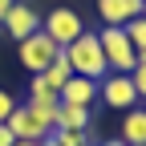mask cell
<instances>
[{
    "label": "cell",
    "mask_w": 146,
    "mask_h": 146,
    "mask_svg": "<svg viewBox=\"0 0 146 146\" xmlns=\"http://www.w3.org/2000/svg\"><path fill=\"white\" fill-rule=\"evenodd\" d=\"M142 4L146 0H98V16H102V25L126 29L134 16H142Z\"/></svg>",
    "instance_id": "cell-8"
},
{
    "label": "cell",
    "mask_w": 146,
    "mask_h": 146,
    "mask_svg": "<svg viewBox=\"0 0 146 146\" xmlns=\"http://www.w3.org/2000/svg\"><path fill=\"white\" fill-rule=\"evenodd\" d=\"M16 110V98L8 94V89H0V122H8V114Z\"/></svg>",
    "instance_id": "cell-16"
},
{
    "label": "cell",
    "mask_w": 146,
    "mask_h": 146,
    "mask_svg": "<svg viewBox=\"0 0 146 146\" xmlns=\"http://www.w3.org/2000/svg\"><path fill=\"white\" fill-rule=\"evenodd\" d=\"M102 146H122V138H110V142H102Z\"/></svg>",
    "instance_id": "cell-20"
},
{
    "label": "cell",
    "mask_w": 146,
    "mask_h": 146,
    "mask_svg": "<svg viewBox=\"0 0 146 146\" xmlns=\"http://www.w3.org/2000/svg\"><path fill=\"white\" fill-rule=\"evenodd\" d=\"M57 102H61V106H81V110H94V102H98V81L77 77V73H73V77L61 85Z\"/></svg>",
    "instance_id": "cell-9"
},
{
    "label": "cell",
    "mask_w": 146,
    "mask_h": 146,
    "mask_svg": "<svg viewBox=\"0 0 146 146\" xmlns=\"http://www.w3.org/2000/svg\"><path fill=\"white\" fill-rule=\"evenodd\" d=\"M12 142H16V138H12V130H8L4 122H0V146H12Z\"/></svg>",
    "instance_id": "cell-17"
},
{
    "label": "cell",
    "mask_w": 146,
    "mask_h": 146,
    "mask_svg": "<svg viewBox=\"0 0 146 146\" xmlns=\"http://www.w3.org/2000/svg\"><path fill=\"white\" fill-rule=\"evenodd\" d=\"M57 41H53V36L45 33V29H36L33 36H25V41L21 45H16V57H21V65L33 73V77H36V73H45L53 61H57Z\"/></svg>",
    "instance_id": "cell-2"
},
{
    "label": "cell",
    "mask_w": 146,
    "mask_h": 146,
    "mask_svg": "<svg viewBox=\"0 0 146 146\" xmlns=\"http://www.w3.org/2000/svg\"><path fill=\"white\" fill-rule=\"evenodd\" d=\"M12 4H16V0H0V25H4V16L12 12Z\"/></svg>",
    "instance_id": "cell-18"
},
{
    "label": "cell",
    "mask_w": 146,
    "mask_h": 146,
    "mask_svg": "<svg viewBox=\"0 0 146 146\" xmlns=\"http://www.w3.org/2000/svg\"><path fill=\"white\" fill-rule=\"evenodd\" d=\"M8 130H12V138H25V142H45L49 134H53V126L36 114V110H29L25 102H16V110L8 114Z\"/></svg>",
    "instance_id": "cell-5"
},
{
    "label": "cell",
    "mask_w": 146,
    "mask_h": 146,
    "mask_svg": "<svg viewBox=\"0 0 146 146\" xmlns=\"http://www.w3.org/2000/svg\"><path fill=\"white\" fill-rule=\"evenodd\" d=\"M98 102L102 106H110V110H134V106H142V98H138V89H134V81H130V73H106V77L98 81Z\"/></svg>",
    "instance_id": "cell-4"
},
{
    "label": "cell",
    "mask_w": 146,
    "mask_h": 146,
    "mask_svg": "<svg viewBox=\"0 0 146 146\" xmlns=\"http://www.w3.org/2000/svg\"><path fill=\"white\" fill-rule=\"evenodd\" d=\"M118 138H122V146H146V110H142V106H134V110L122 114Z\"/></svg>",
    "instance_id": "cell-11"
},
{
    "label": "cell",
    "mask_w": 146,
    "mask_h": 146,
    "mask_svg": "<svg viewBox=\"0 0 146 146\" xmlns=\"http://www.w3.org/2000/svg\"><path fill=\"white\" fill-rule=\"evenodd\" d=\"M142 21H146V4H142Z\"/></svg>",
    "instance_id": "cell-22"
},
{
    "label": "cell",
    "mask_w": 146,
    "mask_h": 146,
    "mask_svg": "<svg viewBox=\"0 0 146 146\" xmlns=\"http://www.w3.org/2000/svg\"><path fill=\"white\" fill-rule=\"evenodd\" d=\"M12 146H41V142H25V138H16V142H12Z\"/></svg>",
    "instance_id": "cell-19"
},
{
    "label": "cell",
    "mask_w": 146,
    "mask_h": 146,
    "mask_svg": "<svg viewBox=\"0 0 146 146\" xmlns=\"http://www.w3.org/2000/svg\"><path fill=\"white\" fill-rule=\"evenodd\" d=\"M29 110H36V114H41L49 126H57V94H53V89L41 81V77H33L29 81V102H25Z\"/></svg>",
    "instance_id": "cell-10"
},
{
    "label": "cell",
    "mask_w": 146,
    "mask_h": 146,
    "mask_svg": "<svg viewBox=\"0 0 146 146\" xmlns=\"http://www.w3.org/2000/svg\"><path fill=\"white\" fill-rule=\"evenodd\" d=\"M98 41H102V53H106V65H110V73H130V69L138 65V53H134L130 36H126L122 29L106 25V29L98 33Z\"/></svg>",
    "instance_id": "cell-3"
},
{
    "label": "cell",
    "mask_w": 146,
    "mask_h": 146,
    "mask_svg": "<svg viewBox=\"0 0 146 146\" xmlns=\"http://www.w3.org/2000/svg\"><path fill=\"white\" fill-rule=\"evenodd\" d=\"M53 142L57 146H89L94 138H89L85 130H53Z\"/></svg>",
    "instance_id": "cell-14"
},
{
    "label": "cell",
    "mask_w": 146,
    "mask_h": 146,
    "mask_svg": "<svg viewBox=\"0 0 146 146\" xmlns=\"http://www.w3.org/2000/svg\"><path fill=\"white\" fill-rule=\"evenodd\" d=\"M41 146H57V142H53V134H49V138H45V142H41Z\"/></svg>",
    "instance_id": "cell-21"
},
{
    "label": "cell",
    "mask_w": 146,
    "mask_h": 146,
    "mask_svg": "<svg viewBox=\"0 0 146 146\" xmlns=\"http://www.w3.org/2000/svg\"><path fill=\"white\" fill-rule=\"evenodd\" d=\"M41 29L53 36V41H57V49H65V45H73V41H77V36L85 33V25H81V16L77 12H73V8H53L49 16H45V21H41Z\"/></svg>",
    "instance_id": "cell-6"
},
{
    "label": "cell",
    "mask_w": 146,
    "mask_h": 146,
    "mask_svg": "<svg viewBox=\"0 0 146 146\" xmlns=\"http://www.w3.org/2000/svg\"><path fill=\"white\" fill-rule=\"evenodd\" d=\"M53 130H94V110H81V106H61L57 102V126Z\"/></svg>",
    "instance_id": "cell-12"
},
{
    "label": "cell",
    "mask_w": 146,
    "mask_h": 146,
    "mask_svg": "<svg viewBox=\"0 0 146 146\" xmlns=\"http://www.w3.org/2000/svg\"><path fill=\"white\" fill-rule=\"evenodd\" d=\"M65 57L73 65V73L77 77H89V81H102L110 65H106V53H102V41H98V33H81L73 45H65Z\"/></svg>",
    "instance_id": "cell-1"
},
{
    "label": "cell",
    "mask_w": 146,
    "mask_h": 146,
    "mask_svg": "<svg viewBox=\"0 0 146 146\" xmlns=\"http://www.w3.org/2000/svg\"><path fill=\"white\" fill-rule=\"evenodd\" d=\"M130 81H134V89H138V98L146 102V61H138V65L130 69Z\"/></svg>",
    "instance_id": "cell-15"
},
{
    "label": "cell",
    "mask_w": 146,
    "mask_h": 146,
    "mask_svg": "<svg viewBox=\"0 0 146 146\" xmlns=\"http://www.w3.org/2000/svg\"><path fill=\"white\" fill-rule=\"evenodd\" d=\"M36 29H41V12H36L29 0H16V4H12V12L4 16V33L12 36L16 45H21L25 36H33Z\"/></svg>",
    "instance_id": "cell-7"
},
{
    "label": "cell",
    "mask_w": 146,
    "mask_h": 146,
    "mask_svg": "<svg viewBox=\"0 0 146 146\" xmlns=\"http://www.w3.org/2000/svg\"><path fill=\"white\" fill-rule=\"evenodd\" d=\"M89 146H94V142H89Z\"/></svg>",
    "instance_id": "cell-24"
},
{
    "label": "cell",
    "mask_w": 146,
    "mask_h": 146,
    "mask_svg": "<svg viewBox=\"0 0 146 146\" xmlns=\"http://www.w3.org/2000/svg\"><path fill=\"white\" fill-rule=\"evenodd\" d=\"M142 110H146V102H142Z\"/></svg>",
    "instance_id": "cell-23"
},
{
    "label": "cell",
    "mask_w": 146,
    "mask_h": 146,
    "mask_svg": "<svg viewBox=\"0 0 146 146\" xmlns=\"http://www.w3.org/2000/svg\"><path fill=\"white\" fill-rule=\"evenodd\" d=\"M36 77H41V81H45V85L53 89V94H61V85H65V81L73 77V65H69V57H65V49L57 53V61H53V65H49L45 73H36Z\"/></svg>",
    "instance_id": "cell-13"
}]
</instances>
